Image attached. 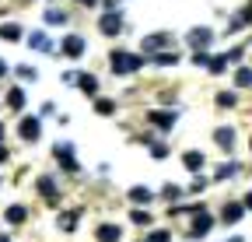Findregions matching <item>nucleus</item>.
<instances>
[{
  "label": "nucleus",
  "instance_id": "f3484780",
  "mask_svg": "<svg viewBox=\"0 0 252 242\" xmlns=\"http://www.w3.org/2000/svg\"><path fill=\"white\" fill-rule=\"evenodd\" d=\"M242 214H245V207H242V204H228V207H224V214H220V218H224L228 225H235V221H238Z\"/></svg>",
  "mask_w": 252,
  "mask_h": 242
},
{
  "label": "nucleus",
  "instance_id": "0eeeda50",
  "mask_svg": "<svg viewBox=\"0 0 252 242\" xmlns=\"http://www.w3.org/2000/svg\"><path fill=\"white\" fill-rule=\"evenodd\" d=\"M175 119H179V112H151V123L158 127V130H172V123H175Z\"/></svg>",
  "mask_w": 252,
  "mask_h": 242
},
{
  "label": "nucleus",
  "instance_id": "2f4dec72",
  "mask_svg": "<svg viewBox=\"0 0 252 242\" xmlns=\"http://www.w3.org/2000/svg\"><path fill=\"white\" fill-rule=\"evenodd\" d=\"M189 190H193V193H203V190H207V179H203V175H196L193 183H189Z\"/></svg>",
  "mask_w": 252,
  "mask_h": 242
},
{
  "label": "nucleus",
  "instance_id": "aec40b11",
  "mask_svg": "<svg viewBox=\"0 0 252 242\" xmlns=\"http://www.w3.org/2000/svg\"><path fill=\"white\" fill-rule=\"evenodd\" d=\"M235 84H238V88H252V70H249V67H238V70H235Z\"/></svg>",
  "mask_w": 252,
  "mask_h": 242
},
{
  "label": "nucleus",
  "instance_id": "4c0bfd02",
  "mask_svg": "<svg viewBox=\"0 0 252 242\" xmlns=\"http://www.w3.org/2000/svg\"><path fill=\"white\" fill-rule=\"evenodd\" d=\"M7 74V64H4V60H0V77H4Z\"/></svg>",
  "mask_w": 252,
  "mask_h": 242
},
{
  "label": "nucleus",
  "instance_id": "9b49d317",
  "mask_svg": "<svg viewBox=\"0 0 252 242\" xmlns=\"http://www.w3.org/2000/svg\"><path fill=\"white\" fill-rule=\"evenodd\" d=\"M28 46L39 49V53H49V49H53V39H49L46 32H32V35H28Z\"/></svg>",
  "mask_w": 252,
  "mask_h": 242
},
{
  "label": "nucleus",
  "instance_id": "c9c22d12",
  "mask_svg": "<svg viewBox=\"0 0 252 242\" xmlns=\"http://www.w3.org/2000/svg\"><path fill=\"white\" fill-rule=\"evenodd\" d=\"M0 162H7V147L4 144H0Z\"/></svg>",
  "mask_w": 252,
  "mask_h": 242
},
{
  "label": "nucleus",
  "instance_id": "9d476101",
  "mask_svg": "<svg viewBox=\"0 0 252 242\" xmlns=\"http://www.w3.org/2000/svg\"><path fill=\"white\" fill-rule=\"evenodd\" d=\"M21 137L25 140H39V119L35 116H25L21 119Z\"/></svg>",
  "mask_w": 252,
  "mask_h": 242
},
{
  "label": "nucleus",
  "instance_id": "ddd939ff",
  "mask_svg": "<svg viewBox=\"0 0 252 242\" xmlns=\"http://www.w3.org/2000/svg\"><path fill=\"white\" fill-rule=\"evenodd\" d=\"M165 42H168V35H165V32H158V35H147V39H144V53H154V56H158V49H161Z\"/></svg>",
  "mask_w": 252,
  "mask_h": 242
},
{
  "label": "nucleus",
  "instance_id": "f03ea898",
  "mask_svg": "<svg viewBox=\"0 0 252 242\" xmlns=\"http://www.w3.org/2000/svg\"><path fill=\"white\" fill-rule=\"evenodd\" d=\"M98 32L102 35H119L123 32V11H105L98 18Z\"/></svg>",
  "mask_w": 252,
  "mask_h": 242
},
{
  "label": "nucleus",
  "instance_id": "f257e3e1",
  "mask_svg": "<svg viewBox=\"0 0 252 242\" xmlns=\"http://www.w3.org/2000/svg\"><path fill=\"white\" fill-rule=\"evenodd\" d=\"M109 64H112V74H133V70H140V67H144V60H140V56H133V53H126V49H112Z\"/></svg>",
  "mask_w": 252,
  "mask_h": 242
},
{
  "label": "nucleus",
  "instance_id": "6e6552de",
  "mask_svg": "<svg viewBox=\"0 0 252 242\" xmlns=\"http://www.w3.org/2000/svg\"><path fill=\"white\" fill-rule=\"evenodd\" d=\"M39 193H42L49 204L60 200V193H56V179H53V175H42V179H39Z\"/></svg>",
  "mask_w": 252,
  "mask_h": 242
},
{
  "label": "nucleus",
  "instance_id": "58836bf2",
  "mask_svg": "<svg viewBox=\"0 0 252 242\" xmlns=\"http://www.w3.org/2000/svg\"><path fill=\"white\" fill-rule=\"evenodd\" d=\"M231 242H245V239H238V235H235V239H231Z\"/></svg>",
  "mask_w": 252,
  "mask_h": 242
},
{
  "label": "nucleus",
  "instance_id": "6ab92c4d",
  "mask_svg": "<svg viewBox=\"0 0 252 242\" xmlns=\"http://www.w3.org/2000/svg\"><path fill=\"white\" fill-rule=\"evenodd\" d=\"M151 197H154V193H151L147 186H133V190H130V200H133V204H147Z\"/></svg>",
  "mask_w": 252,
  "mask_h": 242
},
{
  "label": "nucleus",
  "instance_id": "473e14b6",
  "mask_svg": "<svg viewBox=\"0 0 252 242\" xmlns=\"http://www.w3.org/2000/svg\"><path fill=\"white\" fill-rule=\"evenodd\" d=\"M151 155H154V158H158V162H161V158H165V155H168V147H165V144H154V147H151Z\"/></svg>",
  "mask_w": 252,
  "mask_h": 242
},
{
  "label": "nucleus",
  "instance_id": "4be33fe9",
  "mask_svg": "<svg viewBox=\"0 0 252 242\" xmlns=\"http://www.w3.org/2000/svg\"><path fill=\"white\" fill-rule=\"evenodd\" d=\"M207 67H210V74H224V67H228V56H214V60H207Z\"/></svg>",
  "mask_w": 252,
  "mask_h": 242
},
{
  "label": "nucleus",
  "instance_id": "f704fd0d",
  "mask_svg": "<svg viewBox=\"0 0 252 242\" xmlns=\"http://www.w3.org/2000/svg\"><path fill=\"white\" fill-rule=\"evenodd\" d=\"M242 207H245V210H252V193H249V197L242 200Z\"/></svg>",
  "mask_w": 252,
  "mask_h": 242
},
{
  "label": "nucleus",
  "instance_id": "1a4fd4ad",
  "mask_svg": "<svg viewBox=\"0 0 252 242\" xmlns=\"http://www.w3.org/2000/svg\"><path fill=\"white\" fill-rule=\"evenodd\" d=\"M63 53H67V56H84V39L81 35H67V39H63Z\"/></svg>",
  "mask_w": 252,
  "mask_h": 242
},
{
  "label": "nucleus",
  "instance_id": "412c9836",
  "mask_svg": "<svg viewBox=\"0 0 252 242\" xmlns=\"http://www.w3.org/2000/svg\"><path fill=\"white\" fill-rule=\"evenodd\" d=\"M25 214H28V210H25L21 204H14V207H7V221H11V225H21V221H25Z\"/></svg>",
  "mask_w": 252,
  "mask_h": 242
},
{
  "label": "nucleus",
  "instance_id": "b1692460",
  "mask_svg": "<svg viewBox=\"0 0 252 242\" xmlns=\"http://www.w3.org/2000/svg\"><path fill=\"white\" fill-rule=\"evenodd\" d=\"M235 102H238V99H235V92H220V95H217V105H220V109H231Z\"/></svg>",
  "mask_w": 252,
  "mask_h": 242
},
{
  "label": "nucleus",
  "instance_id": "423d86ee",
  "mask_svg": "<svg viewBox=\"0 0 252 242\" xmlns=\"http://www.w3.org/2000/svg\"><path fill=\"white\" fill-rule=\"evenodd\" d=\"M98 242H119V235H123V228L119 225H112V221H105V225H98Z\"/></svg>",
  "mask_w": 252,
  "mask_h": 242
},
{
  "label": "nucleus",
  "instance_id": "e433bc0d",
  "mask_svg": "<svg viewBox=\"0 0 252 242\" xmlns=\"http://www.w3.org/2000/svg\"><path fill=\"white\" fill-rule=\"evenodd\" d=\"M242 14H245V18H249V21H252V4H249V7H245V11H242Z\"/></svg>",
  "mask_w": 252,
  "mask_h": 242
},
{
  "label": "nucleus",
  "instance_id": "a19ab883",
  "mask_svg": "<svg viewBox=\"0 0 252 242\" xmlns=\"http://www.w3.org/2000/svg\"><path fill=\"white\" fill-rule=\"evenodd\" d=\"M0 137H4V127H0Z\"/></svg>",
  "mask_w": 252,
  "mask_h": 242
},
{
  "label": "nucleus",
  "instance_id": "a211bd4d",
  "mask_svg": "<svg viewBox=\"0 0 252 242\" xmlns=\"http://www.w3.org/2000/svg\"><path fill=\"white\" fill-rule=\"evenodd\" d=\"M7 105L11 109H25V88H11V92H7Z\"/></svg>",
  "mask_w": 252,
  "mask_h": 242
},
{
  "label": "nucleus",
  "instance_id": "4468645a",
  "mask_svg": "<svg viewBox=\"0 0 252 242\" xmlns=\"http://www.w3.org/2000/svg\"><path fill=\"white\" fill-rule=\"evenodd\" d=\"M0 39H7V42H18V39H21V25H14V21L0 25Z\"/></svg>",
  "mask_w": 252,
  "mask_h": 242
},
{
  "label": "nucleus",
  "instance_id": "f8f14e48",
  "mask_svg": "<svg viewBox=\"0 0 252 242\" xmlns=\"http://www.w3.org/2000/svg\"><path fill=\"white\" fill-rule=\"evenodd\" d=\"M214 140L224 147V151H231V144H235V130H231V127H217V130H214Z\"/></svg>",
  "mask_w": 252,
  "mask_h": 242
},
{
  "label": "nucleus",
  "instance_id": "ea45409f",
  "mask_svg": "<svg viewBox=\"0 0 252 242\" xmlns=\"http://www.w3.org/2000/svg\"><path fill=\"white\" fill-rule=\"evenodd\" d=\"M81 4H94V0H81Z\"/></svg>",
  "mask_w": 252,
  "mask_h": 242
},
{
  "label": "nucleus",
  "instance_id": "bb28decb",
  "mask_svg": "<svg viewBox=\"0 0 252 242\" xmlns=\"http://www.w3.org/2000/svg\"><path fill=\"white\" fill-rule=\"evenodd\" d=\"M235 172H238V165H235V162H231V165H220V169L214 172V179H228V175H235Z\"/></svg>",
  "mask_w": 252,
  "mask_h": 242
},
{
  "label": "nucleus",
  "instance_id": "5701e85b",
  "mask_svg": "<svg viewBox=\"0 0 252 242\" xmlns=\"http://www.w3.org/2000/svg\"><path fill=\"white\" fill-rule=\"evenodd\" d=\"M77 84H81V88H84V92H88V95H91V92H94V88H98V81H94V77H91V74H81V77H77Z\"/></svg>",
  "mask_w": 252,
  "mask_h": 242
},
{
  "label": "nucleus",
  "instance_id": "20e7f679",
  "mask_svg": "<svg viewBox=\"0 0 252 242\" xmlns=\"http://www.w3.org/2000/svg\"><path fill=\"white\" fill-rule=\"evenodd\" d=\"M186 42L193 49H207L214 42V28H193V32H186Z\"/></svg>",
  "mask_w": 252,
  "mask_h": 242
},
{
  "label": "nucleus",
  "instance_id": "39448f33",
  "mask_svg": "<svg viewBox=\"0 0 252 242\" xmlns=\"http://www.w3.org/2000/svg\"><path fill=\"white\" fill-rule=\"evenodd\" d=\"M214 225V214H207V210H196V214H193V232H189V235H193V239H200L207 228Z\"/></svg>",
  "mask_w": 252,
  "mask_h": 242
},
{
  "label": "nucleus",
  "instance_id": "c756f323",
  "mask_svg": "<svg viewBox=\"0 0 252 242\" xmlns=\"http://www.w3.org/2000/svg\"><path fill=\"white\" fill-rule=\"evenodd\" d=\"M130 221H137V225H151V214H147V210H130Z\"/></svg>",
  "mask_w": 252,
  "mask_h": 242
},
{
  "label": "nucleus",
  "instance_id": "72a5a7b5",
  "mask_svg": "<svg viewBox=\"0 0 252 242\" xmlns=\"http://www.w3.org/2000/svg\"><path fill=\"white\" fill-rule=\"evenodd\" d=\"M179 193H182V190H179V186H165V190H161V197H165V200H175V197H179Z\"/></svg>",
  "mask_w": 252,
  "mask_h": 242
},
{
  "label": "nucleus",
  "instance_id": "dca6fc26",
  "mask_svg": "<svg viewBox=\"0 0 252 242\" xmlns=\"http://www.w3.org/2000/svg\"><path fill=\"white\" fill-rule=\"evenodd\" d=\"M77 221H81V210H67V214H60V228L63 232H74Z\"/></svg>",
  "mask_w": 252,
  "mask_h": 242
},
{
  "label": "nucleus",
  "instance_id": "79ce46f5",
  "mask_svg": "<svg viewBox=\"0 0 252 242\" xmlns=\"http://www.w3.org/2000/svg\"><path fill=\"white\" fill-rule=\"evenodd\" d=\"M0 242H11V239H0Z\"/></svg>",
  "mask_w": 252,
  "mask_h": 242
},
{
  "label": "nucleus",
  "instance_id": "2eb2a0df",
  "mask_svg": "<svg viewBox=\"0 0 252 242\" xmlns=\"http://www.w3.org/2000/svg\"><path fill=\"white\" fill-rule=\"evenodd\" d=\"M182 162H186V169H189V172H200V169H203V155H200V151H186Z\"/></svg>",
  "mask_w": 252,
  "mask_h": 242
},
{
  "label": "nucleus",
  "instance_id": "393cba45",
  "mask_svg": "<svg viewBox=\"0 0 252 242\" xmlns=\"http://www.w3.org/2000/svg\"><path fill=\"white\" fill-rule=\"evenodd\" d=\"M147 242H172V232H168V228H158V232L147 235Z\"/></svg>",
  "mask_w": 252,
  "mask_h": 242
},
{
  "label": "nucleus",
  "instance_id": "a878e982",
  "mask_svg": "<svg viewBox=\"0 0 252 242\" xmlns=\"http://www.w3.org/2000/svg\"><path fill=\"white\" fill-rule=\"evenodd\" d=\"M94 112H102V116H112V112H116V102H105V99H98V102H94Z\"/></svg>",
  "mask_w": 252,
  "mask_h": 242
},
{
  "label": "nucleus",
  "instance_id": "7ed1b4c3",
  "mask_svg": "<svg viewBox=\"0 0 252 242\" xmlns=\"http://www.w3.org/2000/svg\"><path fill=\"white\" fill-rule=\"evenodd\" d=\"M53 155L60 158V165L67 169V172H77V158H74L77 151H74V144H56V147H53Z\"/></svg>",
  "mask_w": 252,
  "mask_h": 242
},
{
  "label": "nucleus",
  "instance_id": "c85d7f7f",
  "mask_svg": "<svg viewBox=\"0 0 252 242\" xmlns=\"http://www.w3.org/2000/svg\"><path fill=\"white\" fill-rule=\"evenodd\" d=\"M46 21H49V25H63V21H67V14L53 7V11H46Z\"/></svg>",
  "mask_w": 252,
  "mask_h": 242
},
{
  "label": "nucleus",
  "instance_id": "cd10ccee",
  "mask_svg": "<svg viewBox=\"0 0 252 242\" xmlns=\"http://www.w3.org/2000/svg\"><path fill=\"white\" fill-rule=\"evenodd\" d=\"M175 64V53H161V56H154V67H172Z\"/></svg>",
  "mask_w": 252,
  "mask_h": 242
},
{
  "label": "nucleus",
  "instance_id": "7c9ffc66",
  "mask_svg": "<svg viewBox=\"0 0 252 242\" xmlns=\"http://www.w3.org/2000/svg\"><path fill=\"white\" fill-rule=\"evenodd\" d=\"M18 77H21V81H35V67H28V64L18 67Z\"/></svg>",
  "mask_w": 252,
  "mask_h": 242
}]
</instances>
